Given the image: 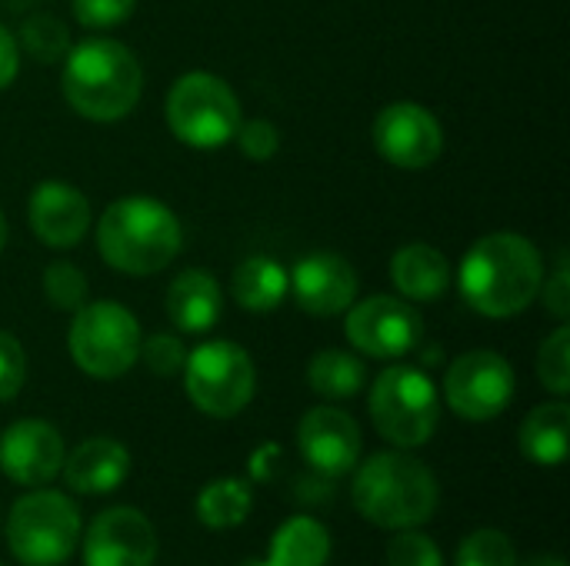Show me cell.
<instances>
[{"mask_svg":"<svg viewBox=\"0 0 570 566\" xmlns=\"http://www.w3.org/2000/svg\"><path fill=\"white\" fill-rule=\"evenodd\" d=\"M140 340L137 317L114 300H87L73 310V324L67 330L73 364L94 380L124 377L140 357Z\"/></svg>","mask_w":570,"mask_h":566,"instance_id":"7","label":"cell"},{"mask_svg":"<svg viewBox=\"0 0 570 566\" xmlns=\"http://www.w3.org/2000/svg\"><path fill=\"white\" fill-rule=\"evenodd\" d=\"M364 380H367L364 360L337 347L314 354L307 364V384L324 400H351L364 390Z\"/></svg>","mask_w":570,"mask_h":566,"instance_id":"24","label":"cell"},{"mask_svg":"<svg viewBox=\"0 0 570 566\" xmlns=\"http://www.w3.org/2000/svg\"><path fill=\"white\" fill-rule=\"evenodd\" d=\"M391 280L411 304H434L451 290V264L431 244H404L391 257Z\"/></svg>","mask_w":570,"mask_h":566,"instance_id":"20","label":"cell"},{"mask_svg":"<svg viewBox=\"0 0 570 566\" xmlns=\"http://www.w3.org/2000/svg\"><path fill=\"white\" fill-rule=\"evenodd\" d=\"M234 140H237L240 153H244L247 160H254V163H267V160L281 150V130H277L271 120H261V117L240 120Z\"/></svg>","mask_w":570,"mask_h":566,"instance_id":"32","label":"cell"},{"mask_svg":"<svg viewBox=\"0 0 570 566\" xmlns=\"http://www.w3.org/2000/svg\"><path fill=\"white\" fill-rule=\"evenodd\" d=\"M538 380L544 384V390H551L554 397H568L570 390V330L568 324H561L551 337H544L541 350H538Z\"/></svg>","mask_w":570,"mask_h":566,"instance_id":"27","label":"cell"},{"mask_svg":"<svg viewBox=\"0 0 570 566\" xmlns=\"http://www.w3.org/2000/svg\"><path fill=\"white\" fill-rule=\"evenodd\" d=\"M250 510H254V494L237 477L214 480L197 497V517L207 530H234L250 517Z\"/></svg>","mask_w":570,"mask_h":566,"instance_id":"25","label":"cell"},{"mask_svg":"<svg viewBox=\"0 0 570 566\" xmlns=\"http://www.w3.org/2000/svg\"><path fill=\"white\" fill-rule=\"evenodd\" d=\"M224 314V290L210 270L187 267L167 287V317L180 334H210Z\"/></svg>","mask_w":570,"mask_h":566,"instance_id":"19","label":"cell"},{"mask_svg":"<svg viewBox=\"0 0 570 566\" xmlns=\"http://www.w3.org/2000/svg\"><path fill=\"white\" fill-rule=\"evenodd\" d=\"M23 47H27V53H33L43 63L63 60L67 50H70L67 27L50 13H37V17H30L23 23Z\"/></svg>","mask_w":570,"mask_h":566,"instance_id":"29","label":"cell"},{"mask_svg":"<svg viewBox=\"0 0 570 566\" xmlns=\"http://www.w3.org/2000/svg\"><path fill=\"white\" fill-rule=\"evenodd\" d=\"M371 420L377 434L397 450L424 447L441 424V400L434 380L421 367H387L371 387Z\"/></svg>","mask_w":570,"mask_h":566,"instance_id":"6","label":"cell"},{"mask_svg":"<svg viewBox=\"0 0 570 566\" xmlns=\"http://www.w3.org/2000/svg\"><path fill=\"white\" fill-rule=\"evenodd\" d=\"M184 247L177 214L154 197H120L97 220V250L107 267L127 277H150Z\"/></svg>","mask_w":570,"mask_h":566,"instance_id":"3","label":"cell"},{"mask_svg":"<svg viewBox=\"0 0 570 566\" xmlns=\"http://www.w3.org/2000/svg\"><path fill=\"white\" fill-rule=\"evenodd\" d=\"M361 427L341 407H314L297 424V450L301 457L327 477H344L357 467L361 457Z\"/></svg>","mask_w":570,"mask_h":566,"instance_id":"16","label":"cell"},{"mask_svg":"<svg viewBox=\"0 0 570 566\" xmlns=\"http://www.w3.org/2000/svg\"><path fill=\"white\" fill-rule=\"evenodd\" d=\"M180 374L187 400L214 420L237 417L257 394V367L234 340L200 344L187 354Z\"/></svg>","mask_w":570,"mask_h":566,"instance_id":"9","label":"cell"},{"mask_svg":"<svg viewBox=\"0 0 570 566\" xmlns=\"http://www.w3.org/2000/svg\"><path fill=\"white\" fill-rule=\"evenodd\" d=\"M291 277V297L294 304L311 317H337L347 314V307L357 300V270L347 257L317 250L294 264Z\"/></svg>","mask_w":570,"mask_h":566,"instance_id":"15","label":"cell"},{"mask_svg":"<svg viewBox=\"0 0 570 566\" xmlns=\"http://www.w3.org/2000/svg\"><path fill=\"white\" fill-rule=\"evenodd\" d=\"M230 294H234L237 307H244L250 314H271L287 300L291 277H287L281 260H274L267 254H254V257L237 264L234 280H230Z\"/></svg>","mask_w":570,"mask_h":566,"instance_id":"22","label":"cell"},{"mask_svg":"<svg viewBox=\"0 0 570 566\" xmlns=\"http://www.w3.org/2000/svg\"><path fill=\"white\" fill-rule=\"evenodd\" d=\"M3 534L23 566H60L77 550L80 510L70 497L33 487L10 507Z\"/></svg>","mask_w":570,"mask_h":566,"instance_id":"8","label":"cell"},{"mask_svg":"<svg viewBox=\"0 0 570 566\" xmlns=\"http://www.w3.org/2000/svg\"><path fill=\"white\" fill-rule=\"evenodd\" d=\"M60 90L77 117L117 123L140 103L144 67L127 43L114 37H87L67 50Z\"/></svg>","mask_w":570,"mask_h":566,"instance_id":"2","label":"cell"},{"mask_svg":"<svg viewBox=\"0 0 570 566\" xmlns=\"http://www.w3.org/2000/svg\"><path fill=\"white\" fill-rule=\"evenodd\" d=\"M63 484L80 497L114 494L130 474V454L114 437H90L63 457Z\"/></svg>","mask_w":570,"mask_h":566,"instance_id":"18","label":"cell"},{"mask_svg":"<svg viewBox=\"0 0 570 566\" xmlns=\"http://www.w3.org/2000/svg\"><path fill=\"white\" fill-rule=\"evenodd\" d=\"M137 0H73V17L87 30H110L130 20Z\"/></svg>","mask_w":570,"mask_h":566,"instance_id":"33","label":"cell"},{"mask_svg":"<svg viewBox=\"0 0 570 566\" xmlns=\"http://www.w3.org/2000/svg\"><path fill=\"white\" fill-rule=\"evenodd\" d=\"M63 437L53 424L27 417L0 434V470L20 487H47L63 467Z\"/></svg>","mask_w":570,"mask_h":566,"instance_id":"14","label":"cell"},{"mask_svg":"<svg viewBox=\"0 0 570 566\" xmlns=\"http://www.w3.org/2000/svg\"><path fill=\"white\" fill-rule=\"evenodd\" d=\"M541 300H544V307H548V314L554 317V320H561V324H568L570 317V274H568V264L561 260L558 267H554V274L551 277H544V284H541V294H538Z\"/></svg>","mask_w":570,"mask_h":566,"instance_id":"35","label":"cell"},{"mask_svg":"<svg viewBox=\"0 0 570 566\" xmlns=\"http://www.w3.org/2000/svg\"><path fill=\"white\" fill-rule=\"evenodd\" d=\"M518 390V377L511 364L494 350H471L461 354L444 377V400L448 407L471 424H484L501 417Z\"/></svg>","mask_w":570,"mask_h":566,"instance_id":"11","label":"cell"},{"mask_svg":"<svg viewBox=\"0 0 570 566\" xmlns=\"http://www.w3.org/2000/svg\"><path fill=\"white\" fill-rule=\"evenodd\" d=\"M90 200L83 190H77L67 180H43L30 190L27 200V220L37 240H43L53 250L77 247L90 230Z\"/></svg>","mask_w":570,"mask_h":566,"instance_id":"17","label":"cell"},{"mask_svg":"<svg viewBox=\"0 0 570 566\" xmlns=\"http://www.w3.org/2000/svg\"><path fill=\"white\" fill-rule=\"evenodd\" d=\"M154 524L134 507H110L83 534V566H154Z\"/></svg>","mask_w":570,"mask_h":566,"instance_id":"13","label":"cell"},{"mask_svg":"<svg viewBox=\"0 0 570 566\" xmlns=\"http://www.w3.org/2000/svg\"><path fill=\"white\" fill-rule=\"evenodd\" d=\"M144 367L154 374V377H174L184 370V360H187V347L180 344V337H170V334H150L147 340H140V357Z\"/></svg>","mask_w":570,"mask_h":566,"instance_id":"31","label":"cell"},{"mask_svg":"<svg viewBox=\"0 0 570 566\" xmlns=\"http://www.w3.org/2000/svg\"><path fill=\"white\" fill-rule=\"evenodd\" d=\"M17 70H20V47H17V37L0 23V90H7V87L17 80Z\"/></svg>","mask_w":570,"mask_h":566,"instance_id":"36","label":"cell"},{"mask_svg":"<svg viewBox=\"0 0 570 566\" xmlns=\"http://www.w3.org/2000/svg\"><path fill=\"white\" fill-rule=\"evenodd\" d=\"M331 557V534L321 520L297 514L271 537V554L257 566H324Z\"/></svg>","mask_w":570,"mask_h":566,"instance_id":"23","label":"cell"},{"mask_svg":"<svg viewBox=\"0 0 570 566\" xmlns=\"http://www.w3.org/2000/svg\"><path fill=\"white\" fill-rule=\"evenodd\" d=\"M544 284V257L524 234L498 230L471 244L458 267L464 304L491 320L524 314Z\"/></svg>","mask_w":570,"mask_h":566,"instance_id":"1","label":"cell"},{"mask_svg":"<svg viewBox=\"0 0 570 566\" xmlns=\"http://www.w3.org/2000/svg\"><path fill=\"white\" fill-rule=\"evenodd\" d=\"M374 150L397 170H424L444 153L441 120L414 100L387 103L371 127Z\"/></svg>","mask_w":570,"mask_h":566,"instance_id":"12","label":"cell"},{"mask_svg":"<svg viewBox=\"0 0 570 566\" xmlns=\"http://www.w3.org/2000/svg\"><path fill=\"white\" fill-rule=\"evenodd\" d=\"M441 487L428 464L404 450H381L357 467L354 507L381 530H411L434 517Z\"/></svg>","mask_w":570,"mask_h":566,"instance_id":"4","label":"cell"},{"mask_svg":"<svg viewBox=\"0 0 570 566\" xmlns=\"http://www.w3.org/2000/svg\"><path fill=\"white\" fill-rule=\"evenodd\" d=\"M344 334H347V344L364 357L401 360L411 350H417L424 337V317L404 297L374 294L347 307Z\"/></svg>","mask_w":570,"mask_h":566,"instance_id":"10","label":"cell"},{"mask_svg":"<svg viewBox=\"0 0 570 566\" xmlns=\"http://www.w3.org/2000/svg\"><path fill=\"white\" fill-rule=\"evenodd\" d=\"M164 117L170 133L194 150H217L230 143L244 120L234 87L210 70H190L177 77L167 90Z\"/></svg>","mask_w":570,"mask_h":566,"instance_id":"5","label":"cell"},{"mask_svg":"<svg viewBox=\"0 0 570 566\" xmlns=\"http://www.w3.org/2000/svg\"><path fill=\"white\" fill-rule=\"evenodd\" d=\"M568 430H570V407L564 397L534 407L518 434L521 454L538 464V467H561L568 460Z\"/></svg>","mask_w":570,"mask_h":566,"instance_id":"21","label":"cell"},{"mask_svg":"<svg viewBox=\"0 0 570 566\" xmlns=\"http://www.w3.org/2000/svg\"><path fill=\"white\" fill-rule=\"evenodd\" d=\"M3 247H7V217L0 210V254H3Z\"/></svg>","mask_w":570,"mask_h":566,"instance_id":"38","label":"cell"},{"mask_svg":"<svg viewBox=\"0 0 570 566\" xmlns=\"http://www.w3.org/2000/svg\"><path fill=\"white\" fill-rule=\"evenodd\" d=\"M518 566H568L564 560H558V557H534V560H528V564H518Z\"/></svg>","mask_w":570,"mask_h":566,"instance_id":"37","label":"cell"},{"mask_svg":"<svg viewBox=\"0 0 570 566\" xmlns=\"http://www.w3.org/2000/svg\"><path fill=\"white\" fill-rule=\"evenodd\" d=\"M384 560H387V566H444L441 547L414 527L397 530V537L387 544Z\"/></svg>","mask_w":570,"mask_h":566,"instance_id":"30","label":"cell"},{"mask_svg":"<svg viewBox=\"0 0 570 566\" xmlns=\"http://www.w3.org/2000/svg\"><path fill=\"white\" fill-rule=\"evenodd\" d=\"M87 294H90V284L83 277V270L70 260H53L47 264L43 270V297L53 310H80L87 304Z\"/></svg>","mask_w":570,"mask_h":566,"instance_id":"26","label":"cell"},{"mask_svg":"<svg viewBox=\"0 0 570 566\" xmlns=\"http://www.w3.org/2000/svg\"><path fill=\"white\" fill-rule=\"evenodd\" d=\"M27 380V354L23 344L10 334L0 330V404L13 400Z\"/></svg>","mask_w":570,"mask_h":566,"instance_id":"34","label":"cell"},{"mask_svg":"<svg viewBox=\"0 0 570 566\" xmlns=\"http://www.w3.org/2000/svg\"><path fill=\"white\" fill-rule=\"evenodd\" d=\"M454 566H518V550L501 530H474L461 540Z\"/></svg>","mask_w":570,"mask_h":566,"instance_id":"28","label":"cell"}]
</instances>
